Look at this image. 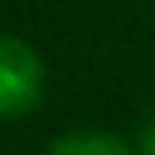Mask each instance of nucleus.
Wrapping results in <instances>:
<instances>
[{"label": "nucleus", "mask_w": 155, "mask_h": 155, "mask_svg": "<svg viewBox=\"0 0 155 155\" xmlns=\"http://www.w3.org/2000/svg\"><path fill=\"white\" fill-rule=\"evenodd\" d=\"M48 89V67L30 41L0 30V122L26 118L41 107Z\"/></svg>", "instance_id": "1"}, {"label": "nucleus", "mask_w": 155, "mask_h": 155, "mask_svg": "<svg viewBox=\"0 0 155 155\" xmlns=\"http://www.w3.org/2000/svg\"><path fill=\"white\" fill-rule=\"evenodd\" d=\"M45 155H137V148L111 129H67L45 144Z\"/></svg>", "instance_id": "2"}, {"label": "nucleus", "mask_w": 155, "mask_h": 155, "mask_svg": "<svg viewBox=\"0 0 155 155\" xmlns=\"http://www.w3.org/2000/svg\"><path fill=\"white\" fill-rule=\"evenodd\" d=\"M133 148H137V155H155V111L144 118L137 140H133Z\"/></svg>", "instance_id": "3"}]
</instances>
